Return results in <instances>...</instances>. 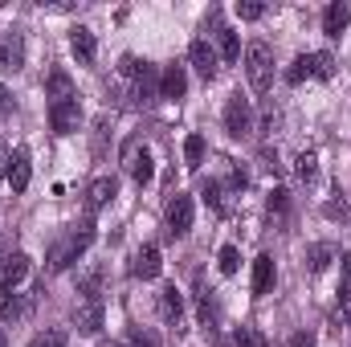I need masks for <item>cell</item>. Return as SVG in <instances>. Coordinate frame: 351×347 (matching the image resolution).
<instances>
[{"label":"cell","mask_w":351,"mask_h":347,"mask_svg":"<svg viewBox=\"0 0 351 347\" xmlns=\"http://www.w3.org/2000/svg\"><path fill=\"white\" fill-rule=\"evenodd\" d=\"M90 241H94V221L86 217V221H82V225H78V229L62 241V246H53V254H49V270H53V274L70 270V265H74V261L90 250Z\"/></svg>","instance_id":"obj_1"},{"label":"cell","mask_w":351,"mask_h":347,"mask_svg":"<svg viewBox=\"0 0 351 347\" xmlns=\"http://www.w3.org/2000/svg\"><path fill=\"white\" fill-rule=\"evenodd\" d=\"M245 78H250V86L258 94H265L269 82H274V53H269L265 41H250L245 45Z\"/></svg>","instance_id":"obj_2"},{"label":"cell","mask_w":351,"mask_h":347,"mask_svg":"<svg viewBox=\"0 0 351 347\" xmlns=\"http://www.w3.org/2000/svg\"><path fill=\"white\" fill-rule=\"evenodd\" d=\"M123 168H127V176H131L135 184H152V180H156V160H152V152H147L143 139H127V147H123Z\"/></svg>","instance_id":"obj_3"},{"label":"cell","mask_w":351,"mask_h":347,"mask_svg":"<svg viewBox=\"0 0 351 347\" xmlns=\"http://www.w3.org/2000/svg\"><path fill=\"white\" fill-rule=\"evenodd\" d=\"M225 131H229L233 139H245V135L254 131V106H250L245 94H233V98H229V106H225Z\"/></svg>","instance_id":"obj_4"},{"label":"cell","mask_w":351,"mask_h":347,"mask_svg":"<svg viewBox=\"0 0 351 347\" xmlns=\"http://www.w3.org/2000/svg\"><path fill=\"white\" fill-rule=\"evenodd\" d=\"M49 127H53L58 135H74V131L82 127V106H78V98H70V102H49Z\"/></svg>","instance_id":"obj_5"},{"label":"cell","mask_w":351,"mask_h":347,"mask_svg":"<svg viewBox=\"0 0 351 347\" xmlns=\"http://www.w3.org/2000/svg\"><path fill=\"white\" fill-rule=\"evenodd\" d=\"M25 66V37L16 29H4L0 33V70L4 74H16Z\"/></svg>","instance_id":"obj_6"},{"label":"cell","mask_w":351,"mask_h":347,"mask_svg":"<svg viewBox=\"0 0 351 347\" xmlns=\"http://www.w3.org/2000/svg\"><path fill=\"white\" fill-rule=\"evenodd\" d=\"M192 213H196L192 196H188V192H176L172 204H168V233H172V237H184V233L192 229Z\"/></svg>","instance_id":"obj_7"},{"label":"cell","mask_w":351,"mask_h":347,"mask_svg":"<svg viewBox=\"0 0 351 347\" xmlns=\"http://www.w3.org/2000/svg\"><path fill=\"white\" fill-rule=\"evenodd\" d=\"M156 302H160V319H164L172 331H184V294H180L176 286H164Z\"/></svg>","instance_id":"obj_8"},{"label":"cell","mask_w":351,"mask_h":347,"mask_svg":"<svg viewBox=\"0 0 351 347\" xmlns=\"http://www.w3.org/2000/svg\"><path fill=\"white\" fill-rule=\"evenodd\" d=\"M188 62H192V70H196L204 82H213V78H217V49H213L204 37H196V41H192V49H188Z\"/></svg>","instance_id":"obj_9"},{"label":"cell","mask_w":351,"mask_h":347,"mask_svg":"<svg viewBox=\"0 0 351 347\" xmlns=\"http://www.w3.org/2000/svg\"><path fill=\"white\" fill-rule=\"evenodd\" d=\"M29 315H33V294H16V290L0 294V319L4 323H25Z\"/></svg>","instance_id":"obj_10"},{"label":"cell","mask_w":351,"mask_h":347,"mask_svg":"<svg viewBox=\"0 0 351 347\" xmlns=\"http://www.w3.org/2000/svg\"><path fill=\"white\" fill-rule=\"evenodd\" d=\"M160 270H164L160 246H143V250L131 258V278H143V282H152V278H160Z\"/></svg>","instance_id":"obj_11"},{"label":"cell","mask_w":351,"mask_h":347,"mask_svg":"<svg viewBox=\"0 0 351 347\" xmlns=\"http://www.w3.org/2000/svg\"><path fill=\"white\" fill-rule=\"evenodd\" d=\"M131 98H135V106H152V102L160 98V74H156V66H152V62H147V66H143V74L135 78Z\"/></svg>","instance_id":"obj_12"},{"label":"cell","mask_w":351,"mask_h":347,"mask_svg":"<svg viewBox=\"0 0 351 347\" xmlns=\"http://www.w3.org/2000/svg\"><path fill=\"white\" fill-rule=\"evenodd\" d=\"M188 94V74H184V66L172 62V66H164V74H160V98H184Z\"/></svg>","instance_id":"obj_13"},{"label":"cell","mask_w":351,"mask_h":347,"mask_svg":"<svg viewBox=\"0 0 351 347\" xmlns=\"http://www.w3.org/2000/svg\"><path fill=\"white\" fill-rule=\"evenodd\" d=\"M29 176H33V168H29V147H16V152L8 156V184H12L16 196L29 188Z\"/></svg>","instance_id":"obj_14"},{"label":"cell","mask_w":351,"mask_h":347,"mask_svg":"<svg viewBox=\"0 0 351 347\" xmlns=\"http://www.w3.org/2000/svg\"><path fill=\"white\" fill-rule=\"evenodd\" d=\"M114 192H119V184H114L110 176H98V180L86 188V213H90V217H94L98 208H106V204L114 200Z\"/></svg>","instance_id":"obj_15"},{"label":"cell","mask_w":351,"mask_h":347,"mask_svg":"<svg viewBox=\"0 0 351 347\" xmlns=\"http://www.w3.org/2000/svg\"><path fill=\"white\" fill-rule=\"evenodd\" d=\"M70 49H74V58H78L82 66H94V58H98V41H94V33H90L86 25L70 29Z\"/></svg>","instance_id":"obj_16"},{"label":"cell","mask_w":351,"mask_h":347,"mask_svg":"<svg viewBox=\"0 0 351 347\" xmlns=\"http://www.w3.org/2000/svg\"><path fill=\"white\" fill-rule=\"evenodd\" d=\"M200 196H204V204H208L217 217H229V213H233V200H229V184H221V180H208V184L200 188Z\"/></svg>","instance_id":"obj_17"},{"label":"cell","mask_w":351,"mask_h":347,"mask_svg":"<svg viewBox=\"0 0 351 347\" xmlns=\"http://www.w3.org/2000/svg\"><path fill=\"white\" fill-rule=\"evenodd\" d=\"M74 327L82 335H98L102 331V302H78L74 307Z\"/></svg>","instance_id":"obj_18"},{"label":"cell","mask_w":351,"mask_h":347,"mask_svg":"<svg viewBox=\"0 0 351 347\" xmlns=\"http://www.w3.org/2000/svg\"><path fill=\"white\" fill-rule=\"evenodd\" d=\"M348 25H351V8L343 0H335V4L323 8V33H327V37H339Z\"/></svg>","instance_id":"obj_19"},{"label":"cell","mask_w":351,"mask_h":347,"mask_svg":"<svg viewBox=\"0 0 351 347\" xmlns=\"http://www.w3.org/2000/svg\"><path fill=\"white\" fill-rule=\"evenodd\" d=\"M0 274H4V294L16 290L25 282V274H29V254H12V258L0 265Z\"/></svg>","instance_id":"obj_20"},{"label":"cell","mask_w":351,"mask_h":347,"mask_svg":"<svg viewBox=\"0 0 351 347\" xmlns=\"http://www.w3.org/2000/svg\"><path fill=\"white\" fill-rule=\"evenodd\" d=\"M102 286H106V270L102 265H90L86 274L78 278V290L86 294V302H102Z\"/></svg>","instance_id":"obj_21"},{"label":"cell","mask_w":351,"mask_h":347,"mask_svg":"<svg viewBox=\"0 0 351 347\" xmlns=\"http://www.w3.org/2000/svg\"><path fill=\"white\" fill-rule=\"evenodd\" d=\"M45 94H49L53 102H70V98H78V94H74V82H70V74H66V70H53V74L45 78Z\"/></svg>","instance_id":"obj_22"},{"label":"cell","mask_w":351,"mask_h":347,"mask_svg":"<svg viewBox=\"0 0 351 347\" xmlns=\"http://www.w3.org/2000/svg\"><path fill=\"white\" fill-rule=\"evenodd\" d=\"M274 258L269 254H262V258L254 261V294H269L274 290Z\"/></svg>","instance_id":"obj_23"},{"label":"cell","mask_w":351,"mask_h":347,"mask_svg":"<svg viewBox=\"0 0 351 347\" xmlns=\"http://www.w3.org/2000/svg\"><path fill=\"white\" fill-rule=\"evenodd\" d=\"M335 258H339V250H335L331 241H319V246H311V250H306V265H311L315 274H323Z\"/></svg>","instance_id":"obj_24"},{"label":"cell","mask_w":351,"mask_h":347,"mask_svg":"<svg viewBox=\"0 0 351 347\" xmlns=\"http://www.w3.org/2000/svg\"><path fill=\"white\" fill-rule=\"evenodd\" d=\"M184 164H188L192 172L204 164V135H196V131H192V135L184 139Z\"/></svg>","instance_id":"obj_25"},{"label":"cell","mask_w":351,"mask_h":347,"mask_svg":"<svg viewBox=\"0 0 351 347\" xmlns=\"http://www.w3.org/2000/svg\"><path fill=\"white\" fill-rule=\"evenodd\" d=\"M311 78H335V58L327 53V49H319V53H311Z\"/></svg>","instance_id":"obj_26"},{"label":"cell","mask_w":351,"mask_h":347,"mask_svg":"<svg viewBox=\"0 0 351 347\" xmlns=\"http://www.w3.org/2000/svg\"><path fill=\"white\" fill-rule=\"evenodd\" d=\"M294 176H298L302 184H315V176H319V156H315V152H302V156L294 160Z\"/></svg>","instance_id":"obj_27"},{"label":"cell","mask_w":351,"mask_h":347,"mask_svg":"<svg viewBox=\"0 0 351 347\" xmlns=\"http://www.w3.org/2000/svg\"><path fill=\"white\" fill-rule=\"evenodd\" d=\"M217 37H221V58H225V62H237V58H241L237 33H233V29H217Z\"/></svg>","instance_id":"obj_28"},{"label":"cell","mask_w":351,"mask_h":347,"mask_svg":"<svg viewBox=\"0 0 351 347\" xmlns=\"http://www.w3.org/2000/svg\"><path fill=\"white\" fill-rule=\"evenodd\" d=\"M302 78H311V53H302V58H294V66L286 70V82H290V86H298Z\"/></svg>","instance_id":"obj_29"},{"label":"cell","mask_w":351,"mask_h":347,"mask_svg":"<svg viewBox=\"0 0 351 347\" xmlns=\"http://www.w3.org/2000/svg\"><path fill=\"white\" fill-rule=\"evenodd\" d=\"M217 265H221V274H237V265H241V254H237V246H221V254H217Z\"/></svg>","instance_id":"obj_30"},{"label":"cell","mask_w":351,"mask_h":347,"mask_svg":"<svg viewBox=\"0 0 351 347\" xmlns=\"http://www.w3.org/2000/svg\"><path fill=\"white\" fill-rule=\"evenodd\" d=\"M29 347H66V331H62V327H49V331L33 335V344Z\"/></svg>","instance_id":"obj_31"},{"label":"cell","mask_w":351,"mask_h":347,"mask_svg":"<svg viewBox=\"0 0 351 347\" xmlns=\"http://www.w3.org/2000/svg\"><path fill=\"white\" fill-rule=\"evenodd\" d=\"M233 339H237V347H269V339H265L258 327H241Z\"/></svg>","instance_id":"obj_32"},{"label":"cell","mask_w":351,"mask_h":347,"mask_svg":"<svg viewBox=\"0 0 351 347\" xmlns=\"http://www.w3.org/2000/svg\"><path fill=\"white\" fill-rule=\"evenodd\" d=\"M143 66H147V62H139L135 53H127V58L119 62V74H123V78H139V74H143Z\"/></svg>","instance_id":"obj_33"},{"label":"cell","mask_w":351,"mask_h":347,"mask_svg":"<svg viewBox=\"0 0 351 347\" xmlns=\"http://www.w3.org/2000/svg\"><path fill=\"white\" fill-rule=\"evenodd\" d=\"M286 208H290V192H286V188H274V192H269V213L282 217Z\"/></svg>","instance_id":"obj_34"},{"label":"cell","mask_w":351,"mask_h":347,"mask_svg":"<svg viewBox=\"0 0 351 347\" xmlns=\"http://www.w3.org/2000/svg\"><path fill=\"white\" fill-rule=\"evenodd\" d=\"M262 12H265V4H258V0H241V4H237V16H241V21H258Z\"/></svg>","instance_id":"obj_35"},{"label":"cell","mask_w":351,"mask_h":347,"mask_svg":"<svg viewBox=\"0 0 351 347\" xmlns=\"http://www.w3.org/2000/svg\"><path fill=\"white\" fill-rule=\"evenodd\" d=\"M131 344L135 347H160V339H156L147 327H131Z\"/></svg>","instance_id":"obj_36"},{"label":"cell","mask_w":351,"mask_h":347,"mask_svg":"<svg viewBox=\"0 0 351 347\" xmlns=\"http://www.w3.org/2000/svg\"><path fill=\"white\" fill-rule=\"evenodd\" d=\"M217 319V307H213V294L200 290V323H213Z\"/></svg>","instance_id":"obj_37"},{"label":"cell","mask_w":351,"mask_h":347,"mask_svg":"<svg viewBox=\"0 0 351 347\" xmlns=\"http://www.w3.org/2000/svg\"><path fill=\"white\" fill-rule=\"evenodd\" d=\"M262 168H265V172H274V176L282 172V164H278V152H269V147H262Z\"/></svg>","instance_id":"obj_38"},{"label":"cell","mask_w":351,"mask_h":347,"mask_svg":"<svg viewBox=\"0 0 351 347\" xmlns=\"http://www.w3.org/2000/svg\"><path fill=\"white\" fill-rule=\"evenodd\" d=\"M102 143H106V119L94 123V152H98V156H102Z\"/></svg>","instance_id":"obj_39"},{"label":"cell","mask_w":351,"mask_h":347,"mask_svg":"<svg viewBox=\"0 0 351 347\" xmlns=\"http://www.w3.org/2000/svg\"><path fill=\"white\" fill-rule=\"evenodd\" d=\"M0 115H12V94L0 86Z\"/></svg>","instance_id":"obj_40"},{"label":"cell","mask_w":351,"mask_h":347,"mask_svg":"<svg viewBox=\"0 0 351 347\" xmlns=\"http://www.w3.org/2000/svg\"><path fill=\"white\" fill-rule=\"evenodd\" d=\"M290 347H311V339H306V335H294V339H290Z\"/></svg>","instance_id":"obj_41"},{"label":"cell","mask_w":351,"mask_h":347,"mask_svg":"<svg viewBox=\"0 0 351 347\" xmlns=\"http://www.w3.org/2000/svg\"><path fill=\"white\" fill-rule=\"evenodd\" d=\"M0 347H8V335H4V327H0Z\"/></svg>","instance_id":"obj_42"},{"label":"cell","mask_w":351,"mask_h":347,"mask_svg":"<svg viewBox=\"0 0 351 347\" xmlns=\"http://www.w3.org/2000/svg\"><path fill=\"white\" fill-rule=\"evenodd\" d=\"M102 347H123V344H102Z\"/></svg>","instance_id":"obj_43"},{"label":"cell","mask_w":351,"mask_h":347,"mask_svg":"<svg viewBox=\"0 0 351 347\" xmlns=\"http://www.w3.org/2000/svg\"><path fill=\"white\" fill-rule=\"evenodd\" d=\"M348 327H351V311H348Z\"/></svg>","instance_id":"obj_44"}]
</instances>
